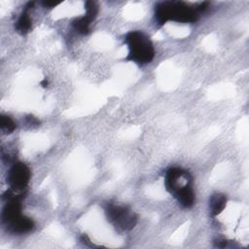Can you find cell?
Returning <instances> with one entry per match:
<instances>
[{"mask_svg":"<svg viewBox=\"0 0 249 249\" xmlns=\"http://www.w3.org/2000/svg\"><path fill=\"white\" fill-rule=\"evenodd\" d=\"M59 3L57 2H42V5L44 7H47V8H51V7H55L57 6Z\"/></svg>","mask_w":249,"mask_h":249,"instance_id":"11","label":"cell"},{"mask_svg":"<svg viewBox=\"0 0 249 249\" xmlns=\"http://www.w3.org/2000/svg\"><path fill=\"white\" fill-rule=\"evenodd\" d=\"M207 7L206 2L197 6H190L181 1L160 2L155 7V21L158 25H163L168 20L183 23L195 22Z\"/></svg>","mask_w":249,"mask_h":249,"instance_id":"1","label":"cell"},{"mask_svg":"<svg viewBox=\"0 0 249 249\" xmlns=\"http://www.w3.org/2000/svg\"><path fill=\"white\" fill-rule=\"evenodd\" d=\"M33 5V2H29L27 4V6L25 7L24 11L20 14L19 18H18L17 22H16V25H15V28L17 30L18 33L23 35V34H26L30 28H31V18L27 13V10L29 8H31Z\"/></svg>","mask_w":249,"mask_h":249,"instance_id":"7","label":"cell"},{"mask_svg":"<svg viewBox=\"0 0 249 249\" xmlns=\"http://www.w3.org/2000/svg\"><path fill=\"white\" fill-rule=\"evenodd\" d=\"M21 195L13 190L7 191L4 195L6 204L2 210V222L13 233L28 232L34 228L33 221L21 213Z\"/></svg>","mask_w":249,"mask_h":249,"instance_id":"2","label":"cell"},{"mask_svg":"<svg viewBox=\"0 0 249 249\" xmlns=\"http://www.w3.org/2000/svg\"><path fill=\"white\" fill-rule=\"evenodd\" d=\"M124 42L128 48L126 60L138 64L151 62L155 57V48L150 38L142 31H130L125 35Z\"/></svg>","mask_w":249,"mask_h":249,"instance_id":"4","label":"cell"},{"mask_svg":"<svg viewBox=\"0 0 249 249\" xmlns=\"http://www.w3.org/2000/svg\"><path fill=\"white\" fill-rule=\"evenodd\" d=\"M41 85H42V87H44V88H46L47 86H48V81H47V79H45V80H43L42 82H41Z\"/></svg>","mask_w":249,"mask_h":249,"instance_id":"12","label":"cell"},{"mask_svg":"<svg viewBox=\"0 0 249 249\" xmlns=\"http://www.w3.org/2000/svg\"><path fill=\"white\" fill-rule=\"evenodd\" d=\"M105 212L109 221L123 231L131 230L137 223V218L133 212L124 206L109 204Z\"/></svg>","mask_w":249,"mask_h":249,"instance_id":"5","label":"cell"},{"mask_svg":"<svg viewBox=\"0 0 249 249\" xmlns=\"http://www.w3.org/2000/svg\"><path fill=\"white\" fill-rule=\"evenodd\" d=\"M227 202V197L223 194H214L209 199V211L211 216L215 217L218 214H220Z\"/></svg>","mask_w":249,"mask_h":249,"instance_id":"8","label":"cell"},{"mask_svg":"<svg viewBox=\"0 0 249 249\" xmlns=\"http://www.w3.org/2000/svg\"><path fill=\"white\" fill-rule=\"evenodd\" d=\"M165 188L185 208L195 203L193 177L189 171L180 167H171L165 174Z\"/></svg>","mask_w":249,"mask_h":249,"instance_id":"3","label":"cell"},{"mask_svg":"<svg viewBox=\"0 0 249 249\" xmlns=\"http://www.w3.org/2000/svg\"><path fill=\"white\" fill-rule=\"evenodd\" d=\"M93 21L92 19H90L88 16H84L80 18H77L73 21L72 25L74 27V29L81 34H88L89 32V25L90 22Z\"/></svg>","mask_w":249,"mask_h":249,"instance_id":"9","label":"cell"},{"mask_svg":"<svg viewBox=\"0 0 249 249\" xmlns=\"http://www.w3.org/2000/svg\"><path fill=\"white\" fill-rule=\"evenodd\" d=\"M17 124L16 123L14 122V120L9 117V116H6V115H2L1 116V120H0V127H1V130L4 132V133H12L15 128H16Z\"/></svg>","mask_w":249,"mask_h":249,"instance_id":"10","label":"cell"},{"mask_svg":"<svg viewBox=\"0 0 249 249\" xmlns=\"http://www.w3.org/2000/svg\"><path fill=\"white\" fill-rule=\"evenodd\" d=\"M30 169L23 162H15L7 175V182L13 191L21 193L27 187L30 180Z\"/></svg>","mask_w":249,"mask_h":249,"instance_id":"6","label":"cell"}]
</instances>
